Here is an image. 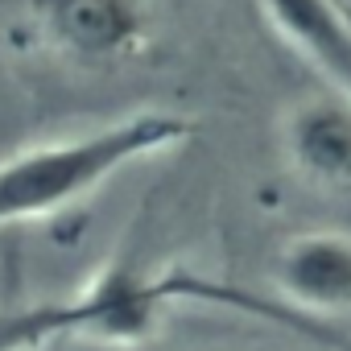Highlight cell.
Returning <instances> with one entry per match:
<instances>
[{
  "mask_svg": "<svg viewBox=\"0 0 351 351\" xmlns=\"http://www.w3.org/2000/svg\"><path fill=\"white\" fill-rule=\"evenodd\" d=\"M273 289L289 310L314 322L351 310V236L339 228L289 236L273 252Z\"/></svg>",
  "mask_w": 351,
  "mask_h": 351,
  "instance_id": "3",
  "label": "cell"
},
{
  "mask_svg": "<svg viewBox=\"0 0 351 351\" xmlns=\"http://www.w3.org/2000/svg\"><path fill=\"white\" fill-rule=\"evenodd\" d=\"M191 136L195 120L178 112H132L91 132L25 145L0 157V228L58 215L91 199L128 165L169 153Z\"/></svg>",
  "mask_w": 351,
  "mask_h": 351,
  "instance_id": "1",
  "label": "cell"
},
{
  "mask_svg": "<svg viewBox=\"0 0 351 351\" xmlns=\"http://www.w3.org/2000/svg\"><path fill=\"white\" fill-rule=\"evenodd\" d=\"M261 9L293 54L351 95V13L339 0H261Z\"/></svg>",
  "mask_w": 351,
  "mask_h": 351,
  "instance_id": "5",
  "label": "cell"
},
{
  "mask_svg": "<svg viewBox=\"0 0 351 351\" xmlns=\"http://www.w3.org/2000/svg\"><path fill=\"white\" fill-rule=\"evenodd\" d=\"M281 145L306 182L351 195V95L322 91L285 112Z\"/></svg>",
  "mask_w": 351,
  "mask_h": 351,
  "instance_id": "4",
  "label": "cell"
},
{
  "mask_svg": "<svg viewBox=\"0 0 351 351\" xmlns=\"http://www.w3.org/2000/svg\"><path fill=\"white\" fill-rule=\"evenodd\" d=\"M34 42L66 66L116 71L141 58L157 34L153 0H25Z\"/></svg>",
  "mask_w": 351,
  "mask_h": 351,
  "instance_id": "2",
  "label": "cell"
},
{
  "mask_svg": "<svg viewBox=\"0 0 351 351\" xmlns=\"http://www.w3.org/2000/svg\"><path fill=\"white\" fill-rule=\"evenodd\" d=\"M58 335H91V306L83 293L0 310V351H38Z\"/></svg>",
  "mask_w": 351,
  "mask_h": 351,
  "instance_id": "6",
  "label": "cell"
}]
</instances>
